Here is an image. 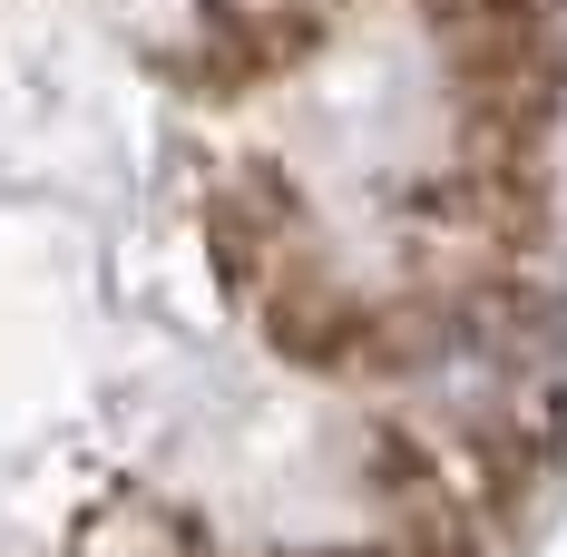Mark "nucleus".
I'll use <instances>...</instances> for the list:
<instances>
[{
	"label": "nucleus",
	"mask_w": 567,
	"mask_h": 557,
	"mask_svg": "<svg viewBox=\"0 0 567 557\" xmlns=\"http://www.w3.org/2000/svg\"><path fill=\"white\" fill-rule=\"evenodd\" d=\"M431 30H451V20H480V10H518V0H411Z\"/></svg>",
	"instance_id": "obj_1"
}]
</instances>
